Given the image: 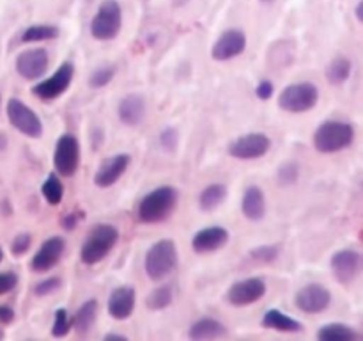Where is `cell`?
<instances>
[{"instance_id": "1", "label": "cell", "mask_w": 363, "mask_h": 341, "mask_svg": "<svg viewBox=\"0 0 363 341\" xmlns=\"http://www.w3.org/2000/svg\"><path fill=\"white\" fill-rule=\"evenodd\" d=\"M177 206V190L170 185L155 188L140 199L137 208V217L144 224L163 222L172 215Z\"/></svg>"}, {"instance_id": "2", "label": "cell", "mask_w": 363, "mask_h": 341, "mask_svg": "<svg viewBox=\"0 0 363 341\" xmlns=\"http://www.w3.org/2000/svg\"><path fill=\"white\" fill-rule=\"evenodd\" d=\"M119 242V229L112 224H98L85 238L80 251V259L85 265H96L112 252Z\"/></svg>"}, {"instance_id": "3", "label": "cell", "mask_w": 363, "mask_h": 341, "mask_svg": "<svg viewBox=\"0 0 363 341\" xmlns=\"http://www.w3.org/2000/svg\"><path fill=\"white\" fill-rule=\"evenodd\" d=\"M354 141V126L346 121H325L314 134V148L319 153H337Z\"/></svg>"}, {"instance_id": "4", "label": "cell", "mask_w": 363, "mask_h": 341, "mask_svg": "<svg viewBox=\"0 0 363 341\" xmlns=\"http://www.w3.org/2000/svg\"><path fill=\"white\" fill-rule=\"evenodd\" d=\"M177 258L179 256H177V247L174 240H170V238L158 240L145 254V274L151 281L165 279L177 266Z\"/></svg>"}, {"instance_id": "5", "label": "cell", "mask_w": 363, "mask_h": 341, "mask_svg": "<svg viewBox=\"0 0 363 341\" xmlns=\"http://www.w3.org/2000/svg\"><path fill=\"white\" fill-rule=\"evenodd\" d=\"M319 102V89L312 82H296L279 94V107L286 112L301 114L314 109Z\"/></svg>"}, {"instance_id": "6", "label": "cell", "mask_w": 363, "mask_h": 341, "mask_svg": "<svg viewBox=\"0 0 363 341\" xmlns=\"http://www.w3.org/2000/svg\"><path fill=\"white\" fill-rule=\"evenodd\" d=\"M123 25V11L117 0H105L91 21V34L98 41L117 38Z\"/></svg>"}, {"instance_id": "7", "label": "cell", "mask_w": 363, "mask_h": 341, "mask_svg": "<svg viewBox=\"0 0 363 341\" xmlns=\"http://www.w3.org/2000/svg\"><path fill=\"white\" fill-rule=\"evenodd\" d=\"M7 119L20 134L27 135V137L39 139L43 135V121L21 99L11 98L7 102Z\"/></svg>"}, {"instance_id": "8", "label": "cell", "mask_w": 363, "mask_h": 341, "mask_svg": "<svg viewBox=\"0 0 363 341\" xmlns=\"http://www.w3.org/2000/svg\"><path fill=\"white\" fill-rule=\"evenodd\" d=\"M53 166L60 176L71 178L77 173L80 166V142L74 135H60L53 151Z\"/></svg>"}, {"instance_id": "9", "label": "cell", "mask_w": 363, "mask_h": 341, "mask_svg": "<svg viewBox=\"0 0 363 341\" xmlns=\"http://www.w3.org/2000/svg\"><path fill=\"white\" fill-rule=\"evenodd\" d=\"M73 77H74L73 63L66 60V63H62L59 67H57V71L52 75V77L39 82L38 85H34V87H32V94L38 96V98L43 99V102H52V99L59 98L60 94H64V92L69 89L71 82H73Z\"/></svg>"}, {"instance_id": "10", "label": "cell", "mask_w": 363, "mask_h": 341, "mask_svg": "<svg viewBox=\"0 0 363 341\" xmlns=\"http://www.w3.org/2000/svg\"><path fill=\"white\" fill-rule=\"evenodd\" d=\"M272 149V139L264 134H247L229 144V155L238 160H255Z\"/></svg>"}, {"instance_id": "11", "label": "cell", "mask_w": 363, "mask_h": 341, "mask_svg": "<svg viewBox=\"0 0 363 341\" xmlns=\"http://www.w3.org/2000/svg\"><path fill=\"white\" fill-rule=\"evenodd\" d=\"M266 295V283L261 277H247V279L236 281L227 290V302L236 308L255 304Z\"/></svg>"}, {"instance_id": "12", "label": "cell", "mask_w": 363, "mask_h": 341, "mask_svg": "<svg viewBox=\"0 0 363 341\" xmlns=\"http://www.w3.org/2000/svg\"><path fill=\"white\" fill-rule=\"evenodd\" d=\"M294 304L300 311L307 313V315H318V313L326 311L330 308L332 293L323 284L312 283L298 290L296 297H294Z\"/></svg>"}, {"instance_id": "13", "label": "cell", "mask_w": 363, "mask_h": 341, "mask_svg": "<svg viewBox=\"0 0 363 341\" xmlns=\"http://www.w3.org/2000/svg\"><path fill=\"white\" fill-rule=\"evenodd\" d=\"M332 266L333 277L339 281L340 284H351L362 272V254L354 249H342L337 251L332 256Z\"/></svg>"}, {"instance_id": "14", "label": "cell", "mask_w": 363, "mask_h": 341, "mask_svg": "<svg viewBox=\"0 0 363 341\" xmlns=\"http://www.w3.org/2000/svg\"><path fill=\"white\" fill-rule=\"evenodd\" d=\"M50 55L45 48H28L18 55L16 71L25 80H35L48 71Z\"/></svg>"}, {"instance_id": "15", "label": "cell", "mask_w": 363, "mask_h": 341, "mask_svg": "<svg viewBox=\"0 0 363 341\" xmlns=\"http://www.w3.org/2000/svg\"><path fill=\"white\" fill-rule=\"evenodd\" d=\"M245 48H247L245 32L240 31V28H229L215 41L211 48V57L218 63H223V60H230L234 57L241 55Z\"/></svg>"}, {"instance_id": "16", "label": "cell", "mask_w": 363, "mask_h": 341, "mask_svg": "<svg viewBox=\"0 0 363 341\" xmlns=\"http://www.w3.org/2000/svg\"><path fill=\"white\" fill-rule=\"evenodd\" d=\"M131 162V156L128 153H117L112 155L110 158H106L101 166L98 167L94 174V183L99 188H108L112 185H116L117 181L123 178V174L126 173L128 166Z\"/></svg>"}, {"instance_id": "17", "label": "cell", "mask_w": 363, "mask_h": 341, "mask_svg": "<svg viewBox=\"0 0 363 341\" xmlns=\"http://www.w3.org/2000/svg\"><path fill=\"white\" fill-rule=\"evenodd\" d=\"M64 251H66V240L62 237H52L48 240L43 242L39 251L35 252L32 258L30 266L34 272H48L62 258Z\"/></svg>"}, {"instance_id": "18", "label": "cell", "mask_w": 363, "mask_h": 341, "mask_svg": "<svg viewBox=\"0 0 363 341\" xmlns=\"http://www.w3.org/2000/svg\"><path fill=\"white\" fill-rule=\"evenodd\" d=\"M229 242V231L223 226H208L202 227L191 238V249L199 254H208L222 249Z\"/></svg>"}, {"instance_id": "19", "label": "cell", "mask_w": 363, "mask_h": 341, "mask_svg": "<svg viewBox=\"0 0 363 341\" xmlns=\"http://www.w3.org/2000/svg\"><path fill=\"white\" fill-rule=\"evenodd\" d=\"M137 293L131 286H119L108 297V315L113 320H128L133 315Z\"/></svg>"}, {"instance_id": "20", "label": "cell", "mask_w": 363, "mask_h": 341, "mask_svg": "<svg viewBox=\"0 0 363 341\" xmlns=\"http://www.w3.org/2000/svg\"><path fill=\"white\" fill-rule=\"evenodd\" d=\"M145 112H147V105H145L144 96L135 94V92L124 96L117 107V116L121 123L126 126H138L145 119Z\"/></svg>"}, {"instance_id": "21", "label": "cell", "mask_w": 363, "mask_h": 341, "mask_svg": "<svg viewBox=\"0 0 363 341\" xmlns=\"http://www.w3.org/2000/svg\"><path fill=\"white\" fill-rule=\"evenodd\" d=\"M241 212L248 220H262L266 215V195L259 187L252 185L245 190L241 199Z\"/></svg>"}, {"instance_id": "22", "label": "cell", "mask_w": 363, "mask_h": 341, "mask_svg": "<svg viewBox=\"0 0 363 341\" xmlns=\"http://www.w3.org/2000/svg\"><path fill=\"white\" fill-rule=\"evenodd\" d=\"M261 323L266 329L279 330V332H300L303 329L301 322H298L293 316L286 315L284 311H279V309H268Z\"/></svg>"}, {"instance_id": "23", "label": "cell", "mask_w": 363, "mask_h": 341, "mask_svg": "<svg viewBox=\"0 0 363 341\" xmlns=\"http://www.w3.org/2000/svg\"><path fill=\"white\" fill-rule=\"evenodd\" d=\"M225 332V325L222 322L206 316V318H201L191 323L188 336L191 340H215V337H222Z\"/></svg>"}, {"instance_id": "24", "label": "cell", "mask_w": 363, "mask_h": 341, "mask_svg": "<svg viewBox=\"0 0 363 341\" xmlns=\"http://www.w3.org/2000/svg\"><path fill=\"white\" fill-rule=\"evenodd\" d=\"M318 337L321 341H358L362 340V334L347 323H326L319 327Z\"/></svg>"}, {"instance_id": "25", "label": "cell", "mask_w": 363, "mask_h": 341, "mask_svg": "<svg viewBox=\"0 0 363 341\" xmlns=\"http://www.w3.org/2000/svg\"><path fill=\"white\" fill-rule=\"evenodd\" d=\"M98 308L99 304L96 298H89V301H85L84 304L80 305V309H78L73 320V325L78 334L84 336V334H87L89 330L92 329V325H94L96 322V316H98Z\"/></svg>"}, {"instance_id": "26", "label": "cell", "mask_w": 363, "mask_h": 341, "mask_svg": "<svg viewBox=\"0 0 363 341\" xmlns=\"http://www.w3.org/2000/svg\"><path fill=\"white\" fill-rule=\"evenodd\" d=\"M351 71H353V63L347 57H335L332 63L326 66V80L332 85H342L350 80Z\"/></svg>"}, {"instance_id": "27", "label": "cell", "mask_w": 363, "mask_h": 341, "mask_svg": "<svg viewBox=\"0 0 363 341\" xmlns=\"http://www.w3.org/2000/svg\"><path fill=\"white\" fill-rule=\"evenodd\" d=\"M227 197V187L223 183H211L199 195V206L202 212H213L218 208Z\"/></svg>"}, {"instance_id": "28", "label": "cell", "mask_w": 363, "mask_h": 341, "mask_svg": "<svg viewBox=\"0 0 363 341\" xmlns=\"http://www.w3.org/2000/svg\"><path fill=\"white\" fill-rule=\"evenodd\" d=\"M59 38V28L53 25H30L21 34L23 43H38V41H50V39Z\"/></svg>"}, {"instance_id": "29", "label": "cell", "mask_w": 363, "mask_h": 341, "mask_svg": "<svg viewBox=\"0 0 363 341\" xmlns=\"http://www.w3.org/2000/svg\"><path fill=\"white\" fill-rule=\"evenodd\" d=\"M174 301V291L170 286H158L147 295L145 298V305L151 311H162V309L169 308Z\"/></svg>"}, {"instance_id": "30", "label": "cell", "mask_w": 363, "mask_h": 341, "mask_svg": "<svg viewBox=\"0 0 363 341\" xmlns=\"http://www.w3.org/2000/svg\"><path fill=\"white\" fill-rule=\"evenodd\" d=\"M41 192L43 195H45L48 205L52 206L60 205V201H62L64 197V185L62 181H60V178L57 176V174H50V176L45 180V183H43Z\"/></svg>"}, {"instance_id": "31", "label": "cell", "mask_w": 363, "mask_h": 341, "mask_svg": "<svg viewBox=\"0 0 363 341\" xmlns=\"http://www.w3.org/2000/svg\"><path fill=\"white\" fill-rule=\"evenodd\" d=\"M113 77H116V67H113L112 64H105V66L96 67V70L91 73V77H89V87L92 89L105 87V85H108L110 82L113 80Z\"/></svg>"}, {"instance_id": "32", "label": "cell", "mask_w": 363, "mask_h": 341, "mask_svg": "<svg viewBox=\"0 0 363 341\" xmlns=\"http://www.w3.org/2000/svg\"><path fill=\"white\" fill-rule=\"evenodd\" d=\"M300 178V167L296 162H286L279 167L277 170V181L280 187H291L294 185Z\"/></svg>"}, {"instance_id": "33", "label": "cell", "mask_w": 363, "mask_h": 341, "mask_svg": "<svg viewBox=\"0 0 363 341\" xmlns=\"http://www.w3.org/2000/svg\"><path fill=\"white\" fill-rule=\"evenodd\" d=\"M280 254L279 245H259V247L252 249L250 251V259L255 263H261V265H268L273 263Z\"/></svg>"}, {"instance_id": "34", "label": "cell", "mask_w": 363, "mask_h": 341, "mask_svg": "<svg viewBox=\"0 0 363 341\" xmlns=\"http://www.w3.org/2000/svg\"><path fill=\"white\" fill-rule=\"evenodd\" d=\"M69 327H71V322H69V315H67L66 309L64 308L57 309L55 318H53V325H52L53 336L55 337L66 336V334L69 332Z\"/></svg>"}, {"instance_id": "35", "label": "cell", "mask_w": 363, "mask_h": 341, "mask_svg": "<svg viewBox=\"0 0 363 341\" xmlns=\"http://www.w3.org/2000/svg\"><path fill=\"white\" fill-rule=\"evenodd\" d=\"M60 286H62V279H60V277H46V279L39 281V283L35 284L34 293L38 295V297H46V295H52L55 293L57 290H60Z\"/></svg>"}, {"instance_id": "36", "label": "cell", "mask_w": 363, "mask_h": 341, "mask_svg": "<svg viewBox=\"0 0 363 341\" xmlns=\"http://www.w3.org/2000/svg\"><path fill=\"white\" fill-rule=\"evenodd\" d=\"M32 245V237L28 233H18L16 237L11 242V252L14 256H23L25 252L30 249Z\"/></svg>"}, {"instance_id": "37", "label": "cell", "mask_w": 363, "mask_h": 341, "mask_svg": "<svg viewBox=\"0 0 363 341\" xmlns=\"http://www.w3.org/2000/svg\"><path fill=\"white\" fill-rule=\"evenodd\" d=\"M179 142V134H177L176 128H165V130L160 134V144H162L163 149L167 151H174Z\"/></svg>"}, {"instance_id": "38", "label": "cell", "mask_w": 363, "mask_h": 341, "mask_svg": "<svg viewBox=\"0 0 363 341\" xmlns=\"http://www.w3.org/2000/svg\"><path fill=\"white\" fill-rule=\"evenodd\" d=\"M84 220V212H78V210H73L69 213H64L62 219H60V226L67 231H73L77 227L78 222Z\"/></svg>"}, {"instance_id": "39", "label": "cell", "mask_w": 363, "mask_h": 341, "mask_svg": "<svg viewBox=\"0 0 363 341\" xmlns=\"http://www.w3.org/2000/svg\"><path fill=\"white\" fill-rule=\"evenodd\" d=\"M18 284V276L14 272L0 274V295H6L13 291Z\"/></svg>"}, {"instance_id": "40", "label": "cell", "mask_w": 363, "mask_h": 341, "mask_svg": "<svg viewBox=\"0 0 363 341\" xmlns=\"http://www.w3.org/2000/svg\"><path fill=\"white\" fill-rule=\"evenodd\" d=\"M273 92H275V85H273L272 80H261L257 84V87H255V96L259 99H262V102L272 98Z\"/></svg>"}, {"instance_id": "41", "label": "cell", "mask_w": 363, "mask_h": 341, "mask_svg": "<svg viewBox=\"0 0 363 341\" xmlns=\"http://www.w3.org/2000/svg\"><path fill=\"white\" fill-rule=\"evenodd\" d=\"M14 320V311L9 308V305H0V323L7 325Z\"/></svg>"}, {"instance_id": "42", "label": "cell", "mask_w": 363, "mask_h": 341, "mask_svg": "<svg viewBox=\"0 0 363 341\" xmlns=\"http://www.w3.org/2000/svg\"><path fill=\"white\" fill-rule=\"evenodd\" d=\"M103 340H106V341H124V340H126V336H123V334L108 332V334H105V337H103Z\"/></svg>"}, {"instance_id": "43", "label": "cell", "mask_w": 363, "mask_h": 341, "mask_svg": "<svg viewBox=\"0 0 363 341\" xmlns=\"http://www.w3.org/2000/svg\"><path fill=\"white\" fill-rule=\"evenodd\" d=\"M190 0H172V6L174 7H184Z\"/></svg>"}, {"instance_id": "44", "label": "cell", "mask_w": 363, "mask_h": 341, "mask_svg": "<svg viewBox=\"0 0 363 341\" xmlns=\"http://www.w3.org/2000/svg\"><path fill=\"white\" fill-rule=\"evenodd\" d=\"M6 144H7V139H6V135H4V134H0V151H4V149H6Z\"/></svg>"}, {"instance_id": "45", "label": "cell", "mask_w": 363, "mask_h": 341, "mask_svg": "<svg viewBox=\"0 0 363 341\" xmlns=\"http://www.w3.org/2000/svg\"><path fill=\"white\" fill-rule=\"evenodd\" d=\"M357 20L358 21L363 20V16H362V2H358V6H357Z\"/></svg>"}, {"instance_id": "46", "label": "cell", "mask_w": 363, "mask_h": 341, "mask_svg": "<svg viewBox=\"0 0 363 341\" xmlns=\"http://www.w3.org/2000/svg\"><path fill=\"white\" fill-rule=\"evenodd\" d=\"M2 259H4V251H2V247H0V263H2Z\"/></svg>"}, {"instance_id": "47", "label": "cell", "mask_w": 363, "mask_h": 341, "mask_svg": "<svg viewBox=\"0 0 363 341\" xmlns=\"http://www.w3.org/2000/svg\"><path fill=\"white\" fill-rule=\"evenodd\" d=\"M261 2H264V4H272V2H275V0H261Z\"/></svg>"}]
</instances>
